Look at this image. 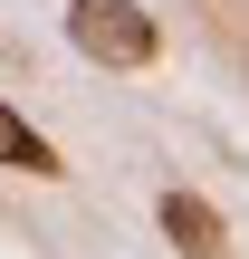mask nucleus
<instances>
[{
  "label": "nucleus",
  "instance_id": "f257e3e1",
  "mask_svg": "<svg viewBox=\"0 0 249 259\" xmlns=\"http://www.w3.org/2000/svg\"><path fill=\"white\" fill-rule=\"evenodd\" d=\"M67 38L96 67H154V48H163V29H154L144 0H67Z\"/></svg>",
  "mask_w": 249,
  "mask_h": 259
},
{
  "label": "nucleus",
  "instance_id": "f03ea898",
  "mask_svg": "<svg viewBox=\"0 0 249 259\" xmlns=\"http://www.w3.org/2000/svg\"><path fill=\"white\" fill-rule=\"evenodd\" d=\"M154 221L173 231V250H192V259H221V250H230V231H221V211H211L202 192H163Z\"/></svg>",
  "mask_w": 249,
  "mask_h": 259
},
{
  "label": "nucleus",
  "instance_id": "7ed1b4c3",
  "mask_svg": "<svg viewBox=\"0 0 249 259\" xmlns=\"http://www.w3.org/2000/svg\"><path fill=\"white\" fill-rule=\"evenodd\" d=\"M0 173H58V144H48L19 106H0Z\"/></svg>",
  "mask_w": 249,
  "mask_h": 259
}]
</instances>
